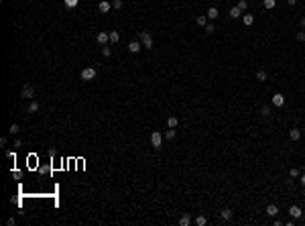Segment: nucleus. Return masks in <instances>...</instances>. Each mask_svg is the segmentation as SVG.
Here are the masks:
<instances>
[{
    "label": "nucleus",
    "mask_w": 305,
    "mask_h": 226,
    "mask_svg": "<svg viewBox=\"0 0 305 226\" xmlns=\"http://www.w3.org/2000/svg\"><path fill=\"white\" fill-rule=\"evenodd\" d=\"M138 41L142 43V47H144V49H153V37H151V33L141 31V33H138Z\"/></svg>",
    "instance_id": "obj_1"
},
{
    "label": "nucleus",
    "mask_w": 305,
    "mask_h": 226,
    "mask_svg": "<svg viewBox=\"0 0 305 226\" xmlns=\"http://www.w3.org/2000/svg\"><path fill=\"white\" fill-rule=\"evenodd\" d=\"M151 145H153V149H155V151H161L163 135L159 132V130H153V132H151Z\"/></svg>",
    "instance_id": "obj_2"
},
{
    "label": "nucleus",
    "mask_w": 305,
    "mask_h": 226,
    "mask_svg": "<svg viewBox=\"0 0 305 226\" xmlns=\"http://www.w3.org/2000/svg\"><path fill=\"white\" fill-rule=\"evenodd\" d=\"M96 67H86V69H81V80L83 82H90V80H94L96 77Z\"/></svg>",
    "instance_id": "obj_3"
},
{
    "label": "nucleus",
    "mask_w": 305,
    "mask_h": 226,
    "mask_svg": "<svg viewBox=\"0 0 305 226\" xmlns=\"http://www.w3.org/2000/svg\"><path fill=\"white\" fill-rule=\"evenodd\" d=\"M22 98H27V100H33L35 98V88L31 84H25V86H22Z\"/></svg>",
    "instance_id": "obj_4"
},
{
    "label": "nucleus",
    "mask_w": 305,
    "mask_h": 226,
    "mask_svg": "<svg viewBox=\"0 0 305 226\" xmlns=\"http://www.w3.org/2000/svg\"><path fill=\"white\" fill-rule=\"evenodd\" d=\"M273 106H275V108L285 106V96H283V94H279V92H277V94H273Z\"/></svg>",
    "instance_id": "obj_5"
},
{
    "label": "nucleus",
    "mask_w": 305,
    "mask_h": 226,
    "mask_svg": "<svg viewBox=\"0 0 305 226\" xmlns=\"http://www.w3.org/2000/svg\"><path fill=\"white\" fill-rule=\"evenodd\" d=\"M96 41L100 43V45H106V43L110 41V33H104V31L98 33V35H96Z\"/></svg>",
    "instance_id": "obj_6"
},
{
    "label": "nucleus",
    "mask_w": 305,
    "mask_h": 226,
    "mask_svg": "<svg viewBox=\"0 0 305 226\" xmlns=\"http://www.w3.org/2000/svg\"><path fill=\"white\" fill-rule=\"evenodd\" d=\"M141 49H142V43L141 41H130L128 43V51H130V53H138Z\"/></svg>",
    "instance_id": "obj_7"
},
{
    "label": "nucleus",
    "mask_w": 305,
    "mask_h": 226,
    "mask_svg": "<svg viewBox=\"0 0 305 226\" xmlns=\"http://www.w3.org/2000/svg\"><path fill=\"white\" fill-rule=\"evenodd\" d=\"M37 110H39V104L33 102V100H29V104H27V114H35Z\"/></svg>",
    "instance_id": "obj_8"
},
{
    "label": "nucleus",
    "mask_w": 305,
    "mask_h": 226,
    "mask_svg": "<svg viewBox=\"0 0 305 226\" xmlns=\"http://www.w3.org/2000/svg\"><path fill=\"white\" fill-rule=\"evenodd\" d=\"M110 6H112V4H110L108 0H102L100 4H98V10H100V12H110Z\"/></svg>",
    "instance_id": "obj_9"
},
{
    "label": "nucleus",
    "mask_w": 305,
    "mask_h": 226,
    "mask_svg": "<svg viewBox=\"0 0 305 226\" xmlns=\"http://www.w3.org/2000/svg\"><path fill=\"white\" fill-rule=\"evenodd\" d=\"M289 214H291L293 218H301V214H303V212H301V208H299V206H291V208H289Z\"/></svg>",
    "instance_id": "obj_10"
},
{
    "label": "nucleus",
    "mask_w": 305,
    "mask_h": 226,
    "mask_svg": "<svg viewBox=\"0 0 305 226\" xmlns=\"http://www.w3.org/2000/svg\"><path fill=\"white\" fill-rule=\"evenodd\" d=\"M220 216H222L224 222H230V220H232V210H230V208H226V210L220 212Z\"/></svg>",
    "instance_id": "obj_11"
},
{
    "label": "nucleus",
    "mask_w": 305,
    "mask_h": 226,
    "mask_svg": "<svg viewBox=\"0 0 305 226\" xmlns=\"http://www.w3.org/2000/svg\"><path fill=\"white\" fill-rule=\"evenodd\" d=\"M289 139H291V141H299V139H301V130H299V128H291V130H289Z\"/></svg>",
    "instance_id": "obj_12"
},
{
    "label": "nucleus",
    "mask_w": 305,
    "mask_h": 226,
    "mask_svg": "<svg viewBox=\"0 0 305 226\" xmlns=\"http://www.w3.org/2000/svg\"><path fill=\"white\" fill-rule=\"evenodd\" d=\"M266 214L273 218V216H277V214H279V208L275 204H269V206H266Z\"/></svg>",
    "instance_id": "obj_13"
},
{
    "label": "nucleus",
    "mask_w": 305,
    "mask_h": 226,
    "mask_svg": "<svg viewBox=\"0 0 305 226\" xmlns=\"http://www.w3.org/2000/svg\"><path fill=\"white\" fill-rule=\"evenodd\" d=\"M240 16H242V10L238 6H232L230 8V19H240Z\"/></svg>",
    "instance_id": "obj_14"
},
{
    "label": "nucleus",
    "mask_w": 305,
    "mask_h": 226,
    "mask_svg": "<svg viewBox=\"0 0 305 226\" xmlns=\"http://www.w3.org/2000/svg\"><path fill=\"white\" fill-rule=\"evenodd\" d=\"M179 224H181V226H189L191 224V216H189V214H183L181 220H179Z\"/></svg>",
    "instance_id": "obj_15"
},
{
    "label": "nucleus",
    "mask_w": 305,
    "mask_h": 226,
    "mask_svg": "<svg viewBox=\"0 0 305 226\" xmlns=\"http://www.w3.org/2000/svg\"><path fill=\"white\" fill-rule=\"evenodd\" d=\"M177 124H179L177 116H169V118H167V126H169V128H175Z\"/></svg>",
    "instance_id": "obj_16"
},
{
    "label": "nucleus",
    "mask_w": 305,
    "mask_h": 226,
    "mask_svg": "<svg viewBox=\"0 0 305 226\" xmlns=\"http://www.w3.org/2000/svg\"><path fill=\"white\" fill-rule=\"evenodd\" d=\"M266 77H269V75H266L264 69H258V71H256V80H258V82H266Z\"/></svg>",
    "instance_id": "obj_17"
},
{
    "label": "nucleus",
    "mask_w": 305,
    "mask_h": 226,
    "mask_svg": "<svg viewBox=\"0 0 305 226\" xmlns=\"http://www.w3.org/2000/svg\"><path fill=\"white\" fill-rule=\"evenodd\" d=\"M208 19H212V21H214V19H218V8H216V6L208 8Z\"/></svg>",
    "instance_id": "obj_18"
},
{
    "label": "nucleus",
    "mask_w": 305,
    "mask_h": 226,
    "mask_svg": "<svg viewBox=\"0 0 305 226\" xmlns=\"http://www.w3.org/2000/svg\"><path fill=\"white\" fill-rule=\"evenodd\" d=\"M263 4H264V8H266V10H273V8L277 6V0H264Z\"/></svg>",
    "instance_id": "obj_19"
},
{
    "label": "nucleus",
    "mask_w": 305,
    "mask_h": 226,
    "mask_svg": "<svg viewBox=\"0 0 305 226\" xmlns=\"http://www.w3.org/2000/svg\"><path fill=\"white\" fill-rule=\"evenodd\" d=\"M242 21H244V25H246V27H250L252 22H254V16H252V14H244Z\"/></svg>",
    "instance_id": "obj_20"
},
{
    "label": "nucleus",
    "mask_w": 305,
    "mask_h": 226,
    "mask_svg": "<svg viewBox=\"0 0 305 226\" xmlns=\"http://www.w3.org/2000/svg\"><path fill=\"white\" fill-rule=\"evenodd\" d=\"M260 114H263L264 118H269V116H271V106H269V104H264L263 108H260Z\"/></svg>",
    "instance_id": "obj_21"
},
{
    "label": "nucleus",
    "mask_w": 305,
    "mask_h": 226,
    "mask_svg": "<svg viewBox=\"0 0 305 226\" xmlns=\"http://www.w3.org/2000/svg\"><path fill=\"white\" fill-rule=\"evenodd\" d=\"M118 41H120V35L116 31H110V43H118Z\"/></svg>",
    "instance_id": "obj_22"
},
{
    "label": "nucleus",
    "mask_w": 305,
    "mask_h": 226,
    "mask_svg": "<svg viewBox=\"0 0 305 226\" xmlns=\"http://www.w3.org/2000/svg\"><path fill=\"white\" fill-rule=\"evenodd\" d=\"M63 2H65V6H67V8H75L77 4H80V0H63Z\"/></svg>",
    "instance_id": "obj_23"
},
{
    "label": "nucleus",
    "mask_w": 305,
    "mask_h": 226,
    "mask_svg": "<svg viewBox=\"0 0 305 226\" xmlns=\"http://www.w3.org/2000/svg\"><path fill=\"white\" fill-rule=\"evenodd\" d=\"M195 22L199 25V27H205V25H208V16H197Z\"/></svg>",
    "instance_id": "obj_24"
},
{
    "label": "nucleus",
    "mask_w": 305,
    "mask_h": 226,
    "mask_svg": "<svg viewBox=\"0 0 305 226\" xmlns=\"http://www.w3.org/2000/svg\"><path fill=\"white\" fill-rule=\"evenodd\" d=\"M165 139H167V141H173V139H175V128L167 130V132H165Z\"/></svg>",
    "instance_id": "obj_25"
},
{
    "label": "nucleus",
    "mask_w": 305,
    "mask_h": 226,
    "mask_svg": "<svg viewBox=\"0 0 305 226\" xmlns=\"http://www.w3.org/2000/svg\"><path fill=\"white\" fill-rule=\"evenodd\" d=\"M195 224H197V226H205V224H208L205 216H197V218H195Z\"/></svg>",
    "instance_id": "obj_26"
},
{
    "label": "nucleus",
    "mask_w": 305,
    "mask_h": 226,
    "mask_svg": "<svg viewBox=\"0 0 305 226\" xmlns=\"http://www.w3.org/2000/svg\"><path fill=\"white\" fill-rule=\"evenodd\" d=\"M236 6H238V8H240V10L244 12V10L248 8V2H246V0H238V4H236Z\"/></svg>",
    "instance_id": "obj_27"
},
{
    "label": "nucleus",
    "mask_w": 305,
    "mask_h": 226,
    "mask_svg": "<svg viewBox=\"0 0 305 226\" xmlns=\"http://www.w3.org/2000/svg\"><path fill=\"white\" fill-rule=\"evenodd\" d=\"M19 130H20V126H19V124H10L8 132H10V135H19Z\"/></svg>",
    "instance_id": "obj_28"
},
{
    "label": "nucleus",
    "mask_w": 305,
    "mask_h": 226,
    "mask_svg": "<svg viewBox=\"0 0 305 226\" xmlns=\"http://www.w3.org/2000/svg\"><path fill=\"white\" fill-rule=\"evenodd\" d=\"M110 53H112V49H110L108 45H104V47H102V55H104V57H110Z\"/></svg>",
    "instance_id": "obj_29"
},
{
    "label": "nucleus",
    "mask_w": 305,
    "mask_h": 226,
    "mask_svg": "<svg viewBox=\"0 0 305 226\" xmlns=\"http://www.w3.org/2000/svg\"><path fill=\"white\" fill-rule=\"evenodd\" d=\"M289 175H291V177H299V169H297V167L289 169Z\"/></svg>",
    "instance_id": "obj_30"
},
{
    "label": "nucleus",
    "mask_w": 305,
    "mask_h": 226,
    "mask_svg": "<svg viewBox=\"0 0 305 226\" xmlns=\"http://www.w3.org/2000/svg\"><path fill=\"white\" fill-rule=\"evenodd\" d=\"M214 31H216V27H214V25H205V33H208V35H212Z\"/></svg>",
    "instance_id": "obj_31"
},
{
    "label": "nucleus",
    "mask_w": 305,
    "mask_h": 226,
    "mask_svg": "<svg viewBox=\"0 0 305 226\" xmlns=\"http://www.w3.org/2000/svg\"><path fill=\"white\" fill-rule=\"evenodd\" d=\"M122 4H124L122 0H114V2H112V6H114V8H122Z\"/></svg>",
    "instance_id": "obj_32"
},
{
    "label": "nucleus",
    "mask_w": 305,
    "mask_h": 226,
    "mask_svg": "<svg viewBox=\"0 0 305 226\" xmlns=\"http://www.w3.org/2000/svg\"><path fill=\"white\" fill-rule=\"evenodd\" d=\"M20 147H22V141L16 139V141H14V149H20Z\"/></svg>",
    "instance_id": "obj_33"
},
{
    "label": "nucleus",
    "mask_w": 305,
    "mask_h": 226,
    "mask_svg": "<svg viewBox=\"0 0 305 226\" xmlns=\"http://www.w3.org/2000/svg\"><path fill=\"white\" fill-rule=\"evenodd\" d=\"M6 224H8V226H14V224H16V220H14V218H8Z\"/></svg>",
    "instance_id": "obj_34"
},
{
    "label": "nucleus",
    "mask_w": 305,
    "mask_h": 226,
    "mask_svg": "<svg viewBox=\"0 0 305 226\" xmlns=\"http://www.w3.org/2000/svg\"><path fill=\"white\" fill-rule=\"evenodd\" d=\"M6 157L8 159H14V151H6Z\"/></svg>",
    "instance_id": "obj_35"
},
{
    "label": "nucleus",
    "mask_w": 305,
    "mask_h": 226,
    "mask_svg": "<svg viewBox=\"0 0 305 226\" xmlns=\"http://www.w3.org/2000/svg\"><path fill=\"white\" fill-rule=\"evenodd\" d=\"M297 39L299 41H305V33H297Z\"/></svg>",
    "instance_id": "obj_36"
},
{
    "label": "nucleus",
    "mask_w": 305,
    "mask_h": 226,
    "mask_svg": "<svg viewBox=\"0 0 305 226\" xmlns=\"http://www.w3.org/2000/svg\"><path fill=\"white\" fill-rule=\"evenodd\" d=\"M301 27L305 29V16H303V19H301Z\"/></svg>",
    "instance_id": "obj_37"
},
{
    "label": "nucleus",
    "mask_w": 305,
    "mask_h": 226,
    "mask_svg": "<svg viewBox=\"0 0 305 226\" xmlns=\"http://www.w3.org/2000/svg\"><path fill=\"white\" fill-rule=\"evenodd\" d=\"M301 183L305 185V173H303V175H301Z\"/></svg>",
    "instance_id": "obj_38"
}]
</instances>
